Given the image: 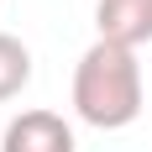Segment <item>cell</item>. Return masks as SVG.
Listing matches in <instances>:
<instances>
[{"label":"cell","mask_w":152,"mask_h":152,"mask_svg":"<svg viewBox=\"0 0 152 152\" xmlns=\"http://www.w3.org/2000/svg\"><path fill=\"white\" fill-rule=\"evenodd\" d=\"M74 110L94 131H121L142 115V63L131 47L100 42L74 68Z\"/></svg>","instance_id":"1"},{"label":"cell","mask_w":152,"mask_h":152,"mask_svg":"<svg viewBox=\"0 0 152 152\" xmlns=\"http://www.w3.org/2000/svg\"><path fill=\"white\" fill-rule=\"evenodd\" d=\"M0 152H74V126L53 110H21L5 126Z\"/></svg>","instance_id":"2"},{"label":"cell","mask_w":152,"mask_h":152,"mask_svg":"<svg viewBox=\"0 0 152 152\" xmlns=\"http://www.w3.org/2000/svg\"><path fill=\"white\" fill-rule=\"evenodd\" d=\"M94 31H100V42L137 53L142 42H152V0H100L94 5Z\"/></svg>","instance_id":"3"},{"label":"cell","mask_w":152,"mask_h":152,"mask_svg":"<svg viewBox=\"0 0 152 152\" xmlns=\"http://www.w3.org/2000/svg\"><path fill=\"white\" fill-rule=\"evenodd\" d=\"M31 84V53L21 37L0 31V100H16V94Z\"/></svg>","instance_id":"4"}]
</instances>
